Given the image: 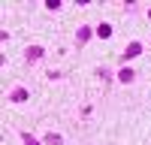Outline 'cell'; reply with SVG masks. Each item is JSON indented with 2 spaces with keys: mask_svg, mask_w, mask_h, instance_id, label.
I'll return each mask as SVG.
<instances>
[{
  "mask_svg": "<svg viewBox=\"0 0 151 145\" xmlns=\"http://www.w3.org/2000/svg\"><path fill=\"white\" fill-rule=\"evenodd\" d=\"M142 55V42H130L127 48H124V55H121V60H136Z\"/></svg>",
  "mask_w": 151,
  "mask_h": 145,
  "instance_id": "obj_1",
  "label": "cell"
},
{
  "mask_svg": "<svg viewBox=\"0 0 151 145\" xmlns=\"http://www.w3.org/2000/svg\"><path fill=\"white\" fill-rule=\"evenodd\" d=\"M42 55H45V48H42V45H30V48H27V52H24V57H27V60H30V64H36V60H40Z\"/></svg>",
  "mask_w": 151,
  "mask_h": 145,
  "instance_id": "obj_2",
  "label": "cell"
},
{
  "mask_svg": "<svg viewBox=\"0 0 151 145\" xmlns=\"http://www.w3.org/2000/svg\"><path fill=\"white\" fill-rule=\"evenodd\" d=\"M91 33H97V30H91L88 24H85V27H79V33H76V45H85L88 39H91Z\"/></svg>",
  "mask_w": 151,
  "mask_h": 145,
  "instance_id": "obj_3",
  "label": "cell"
},
{
  "mask_svg": "<svg viewBox=\"0 0 151 145\" xmlns=\"http://www.w3.org/2000/svg\"><path fill=\"white\" fill-rule=\"evenodd\" d=\"M133 79H136V72H133L130 67H121V70H118V82H121V85H130Z\"/></svg>",
  "mask_w": 151,
  "mask_h": 145,
  "instance_id": "obj_4",
  "label": "cell"
},
{
  "mask_svg": "<svg viewBox=\"0 0 151 145\" xmlns=\"http://www.w3.org/2000/svg\"><path fill=\"white\" fill-rule=\"evenodd\" d=\"M97 36H100V39H109V36H112V24H97Z\"/></svg>",
  "mask_w": 151,
  "mask_h": 145,
  "instance_id": "obj_5",
  "label": "cell"
},
{
  "mask_svg": "<svg viewBox=\"0 0 151 145\" xmlns=\"http://www.w3.org/2000/svg\"><path fill=\"white\" fill-rule=\"evenodd\" d=\"M9 100H12V103H24V100H27V91H24V88H15V91L9 94Z\"/></svg>",
  "mask_w": 151,
  "mask_h": 145,
  "instance_id": "obj_6",
  "label": "cell"
},
{
  "mask_svg": "<svg viewBox=\"0 0 151 145\" xmlns=\"http://www.w3.org/2000/svg\"><path fill=\"white\" fill-rule=\"evenodd\" d=\"M42 145H64V139H60L58 133H45V136H42Z\"/></svg>",
  "mask_w": 151,
  "mask_h": 145,
  "instance_id": "obj_7",
  "label": "cell"
},
{
  "mask_svg": "<svg viewBox=\"0 0 151 145\" xmlns=\"http://www.w3.org/2000/svg\"><path fill=\"white\" fill-rule=\"evenodd\" d=\"M21 142H24V145H42L36 136H30V133H21Z\"/></svg>",
  "mask_w": 151,
  "mask_h": 145,
  "instance_id": "obj_8",
  "label": "cell"
},
{
  "mask_svg": "<svg viewBox=\"0 0 151 145\" xmlns=\"http://www.w3.org/2000/svg\"><path fill=\"white\" fill-rule=\"evenodd\" d=\"M42 6H45V9H52V12H55V9H60V0H45V3H42Z\"/></svg>",
  "mask_w": 151,
  "mask_h": 145,
  "instance_id": "obj_9",
  "label": "cell"
},
{
  "mask_svg": "<svg viewBox=\"0 0 151 145\" xmlns=\"http://www.w3.org/2000/svg\"><path fill=\"white\" fill-rule=\"evenodd\" d=\"M148 18H151V9H148Z\"/></svg>",
  "mask_w": 151,
  "mask_h": 145,
  "instance_id": "obj_10",
  "label": "cell"
}]
</instances>
